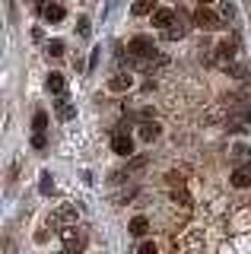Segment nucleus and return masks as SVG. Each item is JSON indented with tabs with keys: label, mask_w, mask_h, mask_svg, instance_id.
<instances>
[{
	"label": "nucleus",
	"mask_w": 251,
	"mask_h": 254,
	"mask_svg": "<svg viewBox=\"0 0 251 254\" xmlns=\"http://www.w3.org/2000/svg\"><path fill=\"white\" fill-rule=\"evenodd\" d=\"M86 229H80V226H67L64 229V248H67V254H83V248H86Z\"/></svg>",
	"instance_id": "obj_1"
},
{
	"label": "nucleus",
	"mask_w": 251,
	"mask_h": 254,
	"mask_svg": "<svg viewBox=\"0 0 251 254\" xmlns=\"http://www.w3.org/2000/svg\"><path fill=\"white\" fill-rule=\"evenodd\" d=\"M127 54H130L134 61H150V58H156V45L150 42V38L137 35V38H130V45H127Z\"/></svg>",
	"instance_id": "obj_2"
},
{
	"label": "nucleus",
	"mask_w": 251,
	"mask_h": 254,
	"mask_svg": "<svg viewBox=\"0 0 251 254\" xmlns=\"http://www.w3.org/2000/svg\"><path fill=\"white\" fill-rule=\"evenodd\" d=\"M194 22H197L200 29H207V32H216V29H223V16L213 13L210 6H197L194 10Z\"/></svg>",
	"instance_id": "obj_3"
},
{
	"label": "nucleus",
	"mask_w": 251,
	"mask_h": 254,
	"mask_svg": "<svg viewBox=\"0 0 251 254\" xmlns=\"http://www.w3.org/2000/svg\"><path fill=\"white\" fill-rule=\"evenodd\" d=\"M235 48H239V38L229 35V38H223V42L216 45V61H223V64H229L235 58Z\"/></svg>",
	"instance_id": "obj_4"
},
{
	"label": "nucleus",
	"mask_w": 251,
	"mask_h": 254,
	"mask_svg": "<svg viewBox=\"0 0 251 254\" xmlns=\"http://www.w3.org/2000/svg\"><path fill=\"white\" fill-rule=\"evenodd\" d=\"M232 188H251V162L239 165V169L232 172Z\"/></svg>",
	"instance_id": "obj_5"
},
{
	"label": "nucleus",
	"mask_w": 251,
	"mask_h": 254,
	"mask_svg": "<svg viewBox=\"0 0 251 254\" xmlns=\"http://www.w3.org/2000/svg\"><path fill=\"white\" fill-rule=\"evenodd\" d=\"M112 149L118 156H130V153H134V143H130L127 133H115V137H112Z\"/></svg>",
	"instance_id": "obj_6"
},
{
	"label": "nucleus",
	"mask_w": 251,
	"mask_h": 254,
	"mask_svg": "<svg viewBox=\"0 0 251 254\" xmlns=\"http://www.w3.org/2000/svg\"><path fill=\"white\" fill-rule=\"evenodd\" d=\"M140 140H143V143H153V140H159V133H162V127L159 124H156V121H143V124H140Z\"/></svg>",
	"instance_id": "obj_7"
},
{
	"label": "nucleus",
	"mask_w": 251,
	"mask_h": 254,
	"mask_svg": "<svg viewBox=\"0 0 251 254\" xmlns=\"http://www.w3.org/2000/svg\"><path fill=\"white\" fill-rule=\"evenodd\" d=\"M42 13H45V19H48V22H64V6H61V3H48V6H42Z\"/></svg>",
	"instance_id": "obj_8"
},
{
	"label": "nucleus",
	"mask_w": 251,
	"mask_h": 254,
	"mask_svg": "<svg viewBox=\"0 0 251 254\" xmlns=\"http://www.w3.org/2000/svg\"><path fill=\"white\" fill-rule=\"evenodd\" d=\"M172 22H175V13H172V10H156V13H153V26L169 29Z\"/></svg>",
	"instance_id": "obj_9"
},
{
	"label": "nucleus",
	"mask_w": 251,
	"mask_h": 254,
	"mask_svg": "<svg viewBox=\"0 0 251 254\" xmlns=\"http://www.w3.org/2000/svg\"><path fill=\"white\" fill-rule=\"evenodd\" d=\"M162 32H166V38H169V42H178V38H185L188 35V26H185V22H172V26L169 29H162Z\"/></svg>",
	"instance_id": "obj_10"
},
{
	"label": "nucleus",
	"mask_w": 251,
	"mask_h": 254,
	"mask_svg": "<svg viewBox=\"0 0 251 254\" xmlns=\"http://www.w3.org/2000/svg\"><path fill=\"white\" fill-rule=\"evenodd\" d=\"M54 216H58V222H67V226H73V222H76V206L64 203V206H61L58 213H54Z\"/></svg>",
	"instance_id": "obj_11"
},
{
	"label": "nucleus",
	"mask_w": 251,
	"mask_h": 254,
	"mask_svg": "<svg viewBox=\"0 0 251 254\" xmlns=\"http://www.w3.org/2000/svg\"><path fill=\"white\" fill-rule=\"evenodd\" d=\"M146 229H150V222H146V216H134V219H130V235L143 238V235H146Z\"/></svg>",
	"instance_id": "obj_12"
},
{
	"label": "nucleus",
	"mask_w": 251,
	"mask_h": 254,
	"mask_svg": "<svg viewBox=\"0 0 251 254\" xmlns=\"http://www.w3.org/2000/svg\"><path fill=\"white\" fill-rule=\"evenodd\" d=\"M130 13H134V16H146V13H156V3H153V0H137V3L130 6Z\"/></svg>",
	"instance_id": "obj_13"
},
{
	"label": "nucleus",
	"mask_w": 251,
	"mask_h": 254,
	"mask_svg": "<svg viewBox=\"0 0 251 254\" xmlns=\"http://www.w3.org/2000/svg\"><path fill=\"white\" fill-rule=\"evenodd\" d=\"M108 89H112V92H124V89H130V76H115L112 79V83H108Z\"/></svg>",
	"instance_id": "obj_14"
},
{
	"label": "nucleus",
	"mask_w": 251,
	"mask_h": 254,
	"mask_svg": "<svg viewBox=\"0 0 251 254\" xmlns=\"http://www.w3.org/2000/svg\"><path fill=\"white\" fill-rule=\"evenodd\" d=\"M48 89L54 95H61V92H64V76H61V73H48Z\"/></svg>",
	"instance_id": "obj_15"
},
{
	"label": "nucleus",
	"mask_w": 251,
	"mask_h": 254,
	"mask_svg": "<svg viewBox=\"0 0 251 254\" xmlns=\"http://www.w3.org/2000/svg\"><path fill=\"white\" fill-rule=\"evenodd\" d=\"M226 73L235 76V79H245V76H251V73H248V67H242V64H226Z\"/></svg>",
	"instance_id": "obj_16"
},
{
	"label": "nucleus",
	"mask_w": 251,
	"mask_h": 254,
	"mask_svg": "<svg viewBox=\"0 0 251 254\" xmlns=\"http://www.w3.org/2000/svg\"><path fill=\"white\" fill-rule=\"evenodd\" d=\"M251 156V146H245V143H235L232 146V159L235 162H242V159H248Z\"/></svg>",
	"instance_id": "obj_17"
},
{
	"label": "nucleus",
	"mask_w": 251,
	"mask_h": 254,
	"mask_svg": "<svg viewBox=\"0 0 251 254\" xmlns=\"http://www.w3.org/2000/svg\"><path fill=\"white\" fill-rule=\"evenodd\" d=\"M219 16H223L226 22H232V19H235V6L229 3V0H223V3H219Z\"/></svg>",
	"instance_id": "obj_18"
},
{
	"label": "nucleus",
	"mask_w": 251,
	"mask_h": 254,
	"mask_svg": "<svg viewBox=\"0 0 251 254\" xmlns=\"http://www.w3.org/2000/svg\"><path fill=\"white\" fill-rule=\"evenodd\" d=\"M32 127H35V130H45V127H48V118H45V111H35V115H32Z\"/></svg>",
	"instance_id": "obj_19"
},
{
	"label": "nucleus",
	"mask_w": 251,
	"mask_h": 254,
	"mask_svg": "<svg viewBox=\"0 0 251 254\" xmlns=\"http://www.w3.org/2000/svg\"><path fill=\"white\" fill-rule=\"evenodd\" d=\"M58 115L61 118H73V105H67V99H58Z\"/></svg>",
	"instance_id": "obj_20"
},
{
	"label": "nucleus",
	"mask_w": 251,
	"mask_h": 254,
	"mask_svg": "<svg viewBox=\"0 0 251 254\" xmlns=\"http://www.w3.org/2000/svg\"><path fill=\"white\" fill-rule=\"evenodd\" d=\"M38 190H42V194H51V190H54L51 175H42V181H38Z\"/></svg>",
	"instance_id": "obj_21"
},
{
	"label": "nucleus",
	"mask_w": 251,
	"mask_h": 254,
	"mask_svg": "<svg viewBox=\"0 0 251 254\" xmlns=\"http://www.w3.org/2000/svg\"><path fill=\"white\" fill-rule=\"evenodd\" d=\"M45 143H48L45 130H35V133H32V146H35V149H45Z\"/></svg>",
	"instance_id": "obj_22"
},
{
	"label": "nucleus",
	"mask_w": 251,
	"mask_h": 254,
	"mask_svg": "<svg viewBox=\"0 0 251 254\" xmlns=\"http://www.w3.org/2000/svg\"><path fill=\"white\" fill-rule=\"evenodd\" d=\"M48 54H51V58H64V42H51Z\"/></svg>",
	"instance_id": "obj_23"
},
{
	"label": "nucleus",
	"mask_w": 251,
	"mask_h": 254,
	"mask_svg": "<svg viewBox=\"0 0 251 254\" xmlns=\"http://www.w3.org/2000/svg\"><path fill=\"white\" fill-rule=\"evenodd\" d=\"M143 165H146V156H137V159H130V162H127V172H140Z\"/></svg>",
	"instance_id": "obj_24"
},
{
	"label": "nucleus",
	"mask_w": 251,
	"mask_h": 254,
	"mask_svg": "<svg viewBox=\"0 0 251 254\" xmlns=\"http://www.w3.org/2000/svg\"><path fill=\"white\" fill-rule=\"evenodd\" d=\"M137 254H156V242H140Z\"/></svg>",
	"instance_id": "obj_25"
},
{
	"label": "nucleus",
	"mask_w": 251,
	"mask_h": 254,
	"mask_svg": "<svg viewBox=\"0 0 251 254\" xmlns=\"http://www.w3.org/2000/svg\"><path fill=\"white\" fill-rule=\"evenodd\" d=\"M76 29H80V35H89V19L80 16V26H76Z\"/></svg>",
	"instance_id": "obj_26"
},
{
	"label": "nucleus",
	"mask_w": 251,
	"mask_h": 254,
	"mask_svg": "<svg viewBox=\"0 0 251 254\" xmlns=\"http://www.w3.org/2000/svg\"><path fill=\"white\" fill-rule=\"evenodd\" d=\"M197 3H200V6H207V3H213V0H197Z\"/></svg>",
	"instance_id": "obj_27"
},
{
	"label": "nucleus",
	"mask_w": 251,
	"mask_h": 254,
	"mask_svg": "<svg viewBox=\"0 0 251 254\" xmlns=\"http://www.w3.org/2000/svg\"><path fill=\"white\" fill-rule=\"evenodd\" d=\"M248 13H251V0H248Z\"/></svg>",
	"instance_id": "obj_28"
}]
</instances>
